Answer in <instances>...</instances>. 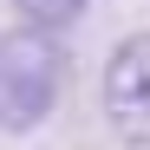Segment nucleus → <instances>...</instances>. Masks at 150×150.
<instances>
[{
    "mask_svg": "<svg viewBox=\"0 0 150 150\" xmlns=\"http://www.w3.org/2000/svg\"><path fill=\"white\" fill-rule=\"evenodd\" d=\"M59 98H65L59 33L33 26V20L7 26L0 33V137H33L39 124H52Z\"/></svg>",
    "mask_w": 150,
    "mask_h": 150,
    "instance_id": "1",
    "label": "nucleus"
},
{
    "mask_svg": "<svg viewBox=\"0 0 150 150\" xmlns=\"http://www.w3.org/2000/svg\"><path fill=\"white\" fill-rule=\"evenodd\" d=\"M98 105H105V124L117 144L150 150V26L111 46L105 72H98Z\"/></svg>",
    "mask_w": 150,
    "mask_h": 150,
    "instance_id": "2",
    "label": "nucleus"
},
{
    "mask_svg": "<svg viewBox=\"0 0 150 150\" xmlns=\"http://www.w3.org/2000/svg\"><path fill=\"white\" fill-rule=\"evenodd\" d=\"M13 7H20V20H33V26H46V33H72L91 13V0H13Z\"/></svg>",
    "mask_w": 150,
    "mask_h": 150,
    "instance_id": "3",
    "label": "nucleus"
}]
</instances>
